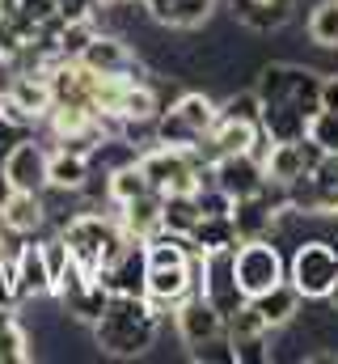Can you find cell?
<instances>
[{"label":"cell","instance_id":"1","mask_svg":"<svg viewBox=\"0 0 338 364\" xmlns=\"http://www.w3.org/2000/svg\"><path fill=\"white\" fill-rule=\"evenodd\" d=\"M161 326H165V314L148 296H110V305L93 322V343L102 356L136 360L148 348H157Z\"/></svg>","mask_w":338,"mask_h":364},{"label":"cell","instance_id":"2","mask_svg":"<svg viewBox=\"0 0 338 364\" xmlns=\"http://www.w3.org/2000/svg\"><path fill=\"white\" fill-rule=\"evenodd\" d=\"M60 237L68 242V255L81 263L89 275H97L102 267H110L119 259V250L131 242L119 225V216H106V212H93V208H81L72 212L64 225H60Z\"/></svg>","mask_w":338,"mask_h":364},{"label":"cell","instance_id":"3","mask_svg":"<svg viewBox=\"0 0 338 364\" xmlns=\"http://www.w3.org/2000/svg\"><path fill=\"white\" fill-rule=\"evenodd\" d=\"M220 119V102L199 90L178 93L165 102V110L157 114V144H178V149H195Z\"/></svg>","mask_w":338,"mask_h":364},{"label":"cell","instance_id":"4","mask_svg":"<svg viewBox=\"0 0 338 364\" xmlns=\"http://www.w3.org/2000/svg\"><path fill=\"white\" fill-rule=\"evenodd\" d=\"M254 90H258L262 102H292L305 114L322 110V73H313L305 64H292V60L262 64L258 77H254Z\"/></svg>","mask_w":338,"mask_h":364},{"label":"cell","instance_id":"5","mask_svg":"<svg viewBox=\"0 0 338 364\" xmlns=\"http://www.w3.org/2000/svg\"><path fill=\"white\" fill-rule=\"evenodd\" d=\"M288 279L300 288L305 301H326L338 284V246L330 237H305L296 242L288 259Z\"/></svg>","mask_w":338,"mask_h":364},{"label":"cell","instance_id":"6","mask_svg":"<svg viewBox=\"0 0 338 364\" xmlns=\"http://www.w3.org/2000/svg\"><path fill=\"white\" fill-rule=\"evenodd\" d=\"M140 170L153 191L178 195V191H195L199 174L207 170V161H199L195 149H178V144H148L140 149Z\"/></svg>","mask_w":338,"mask_h":364},{"label":"cell","instance_id":"7","mask_svg":"<svg viewBox=\"0 0 338 364\" xmlns=\"http://www.w3.org/2000/svg\"><path fill=\"white\" fill-rule=\"evenodd\" d=\"M233 267H237V284L246 296H258L266 288H275L279 279H288V259L275 246V237H250L237 242L233 250Z\"/></svg>","mask_w":338,"mask_h":364},{"label":"cell","instance_id":"8","mask_svg":"<svg viewBox=\"0 0 338 364\" xmlns=\"http://www.w3.org/2000/svg\"><path fill=\"white\" fill-rule=\"evenodd\" d=\"M77 64H84L93 77H148L144 60L131 51V43L123 34H110V30H97L89 38V47L77 55Z\"/></svg>","mask_w":338,"mask_h":364},{"label":"cell","instance_id":"9","mask_svg":"<svg viewBox=\"0 0 338 364\" xmlns=\"http://www.w3.org/2000/svg\"><path fill=\"white\" fill-rule=\"evenodd\" d=\"M199 292V259H182V263H148V288L144 296L161 309L173 314L186 296Z\"/></svg>","mask_w":338,"mask_h":364},{"label":"cell","instance_id":"10","mask_svg":"<svg viewBox=\"0 0 338 364\" xmlns=\"http://www.w3.org/2000/svg\"><path fill=\"white\" fill-rule=\"evenodd\" d=\"M233 250H237V246H233ZM233 250H216V255H203V259H199V292H203L224 318L250 301V296L241 292V284H237Z\"/></svg>","mask_w":338,"mask_h":364},{"label":"cell","instance_id":"11","mask_svg":"<svg viewBox=\"0 0 338 364\" xmlns=\"http://www.w3.org/2000/svg\"><path fill=\"white\" fill-rule=\"evenodd\" d=\"M173 331H178V339L186 343V352H190V348H199V343L224 335L229 326H224V314H220L203 292H195V296H186V301L173 309Z\"/></svg>","mask_w":338,"mask_h":364},{"label":"cell","instance_id":"12","mask_svg":"<svg viewBox=\"0 0 338 364\" xmlns=\"http://www.w3.org/2000/svg\"><path fill=\"white\" fill-rule=\"evenodd\" d=\"M47 157H51V149H43L34 140V132H30V136H21L9 149L0 170H4V178H9L13 191H47Z\"/></svg>","mask_w":338,"mask_h":364},{"label":"cell","instance_id":"13","mask_svg":"<svg viewBox=\"0 0 338 364\" xmlns=\"http://www.w3.org/2000/svg\"><path fill=\"white\" fill-rule=\"evenodd\" d=\"M97 279L110 288V296H144V288H148V250H144V242L131 237L119 250V259L97 272Z\"/></svg>","mask_w":338,"mask_h":364},{"label":"cell","instance_id":"14","mask_svg":"<svg viewBox=\"0 0 338 364\" xmlns=\"http://www.w3.org/2000/svg\"><path fill=\"white\" fill-rule=\"evenodd\" d=\"M13 275H17V301L30 305V301H43L55 292V279L47 267V255H43V242L38 237H26L17 259H13Z\"/></svg>","mask_w":338,"mask_h":364},{"label":"cell","instance_id":"15","mask_svg":"<svg viewBox=\"0 0 338 364\" xmlns=\"http://www.w3.org/2000/svg\"><path fill=\"white\" fill-rule=\"evenodd\" d=\"M212 178H216V186L224 195L246 199V195L266 186V161L258 153H229V157L212 161Z\"/></svg>","mask_w":338,"mask_h":364},{"label":"cell","instance_id":"16","mask_svg":"<svg viewBox=\"0 0 338 364\" xmlns=\"http://www.w3.org/2000/svg\"><path fill=\"white\" fill-rule=\"evenodd\" d=\"M317 161H322V149H317L309 136H300V140H279V144L266 149V178H275V182L288 186L292 178L309 174Z\"/></svg>","mask_w":338,"mask_h":364},{"label":"cell","instance_id":"17","mask_svg":"<svg viewBox=\"0 0 338 364\" xmlns=\"http://www.w3.org/2000/svg\"><path fill=\"white\" fill-rule=\"evenodd\" d=\"M47 203L43 191H13L0 208V229L17 233V237H43L47 233Z\"/></svg>","mask_w":338,"mask_h":364},{"label":"cell","instance_id":"18","mask_svg":"<svg viewBox=\"0 0 338 364\" xmlns=\"http://www.w3.org/2000/svg\"><path fill=\"white\" fill-rule=\"evenodd\" d=\"M161 208H165V195H161V191H144V195H136V199L119 203V212H114V216H119V225H123V233H127V237L148 242L153 233H161V229H165Z\"/></svg>","mask_w":338,"mask_h":364},{"label":"cell","instance_id":"19","mask_svg":"<svg viewBox=\"0 0 338 364\" xmlns=\"http://www.w3.org/2000/svg\"><path fill=\"white\" fill-rule=\"evenodd\" d=\"M229 13L237 26H246L254 34H271L292 21L296 0H229Z\"/></svg>","mask_w":338,"mask_h":364},{"label":"cell","instance_id":"20","mask_svg":"<svg viewBox=\"0 0 338 364\" xmlns=\"http://www.w3.org/2000/svg\"><path fill=\"white\" fill-rule=\"evenodd\" d=\"M250 305L262 314V322H266L271 331H288V326L300 318V305H305V296H300V288H296L292 279H279L275 288H266V292L250 296Z\"/></svg>","mask_w":338,"mask_h":364},{"label":"cell","instance_id":"21","mask_svg":"<svg viewBox=\"0 0 338 364\" xmlns=\"http://www.w3.org/2000/svg\"><path fill=\"white\" fill-rule=\"evenodd\" d=\"M220 9V0H148V17L165 30H199Z\"/></svg>","mask_w":338,"mask_h":364},{"label":"cell","instance_id":"22","mask_svg":"<svg viewBox=\"0 0 338 364\" xmlns=\"http://www.w3.org/2000/svg\"><path fill=\"white\" fill-rule=\"evenodd\" d=\"M4 102L17 106L30 123H43L47 110H51V81H47V73H17L9 93H4Z\"/></svg>","mask_w":338,"mask_h":364},{"label":"cell","instance_id":"23","mask_svg":"<svg viewBox=\"0 0 338 364\" xmlns=\"http://www.w3.org/2000/svg\"><path fill=\"white\" fill-rule=\"evenodd\" d=\"M309 119H313V114H305V110L292 106V102H262L258 127H262V136H266L271 144H279V140H300V136L309 132Z\"/></svg>","mask_w":338,"mask_h":364},{"label":"cell","instance_id":"24","mask_svg":"<svg viewBox=\"0 0 338 364\" xmlns=\"http://www.w3.org/2000/svg\"><path fill=\"white\" fill-rule=\"evenodd\" d=\"M89 170H93V161H89L84 153L55 144V149H51V157H47V186H60V191H81L84 178H89Z\"/></svg>","mask_w":338,"mask_h":364},{"label":"cell","instance_id":"25","mask_svg":"<svg viewBox=\"0 0 338 364\" xmlns=\"http://www.w3.org/2000/svg\"><path fill=\"white\" fill-rule=\"evenodd\" d=\"M241 237H237V225H233V216H203L199 225H195V233H190V246H195V255L203 259V255H216V250H233Z\"/></svg>","mask_w":338,"mask_h":364},{"label":"cell","instance_id":"26","mask_svg":"<svg viewBox=\"0 0 338 364\" xmlns=\"http://www.w3.org/2000/svg\"><path fill=\"white\" fill-rule=\"evenodd\" d=\"M313 178V199H317V216H338V153H322V161L309 170Z\"/></svg>","mask_w":338,"mask_h":364},{"label":"cell","instance_id":"27","mask_svg":"<svg viewBox=\"0 0 338 364\" xmlns=\"http://www.w3.org/2000/svg\"><path fill=\"white\" fill-rule=\"evenodd\" d=\"M161 220H165L169 233H178V237H190V233H195V225L203 220V212H199V199H195V191H178V195H165Z\"/></svg>","mask_w":338,"mask_h":364},{"label":"cell","instance_id":"28","mask_svg":"<svg viewBox=\"0 0 338 364\" xmlns=\"http://www.w3.org/2000/svg\"><path fill=\"white\" fill-rule=\"evenodd\" d=\"M144 191H153V186H148L144 170H140V157L106 174V195H110V203H114V208H119V203H127V199H136V195H144Z\"/></svg>","mask_w":338,"mask_h":364},{"label":"cell","instance_id":"29","mask_svg":"<svg viewBox=\"0 0 338 364\" xmlns=\"http://www.w3.org/2000/svg\"><path fill=\"white\" fill-rule=\"evenodd\" d=\"M309 43L322 51H338V0H317L309 13Z\"/></svg>","mask_w":338,"mask_h":364},{"label":"cell","instance_id":"30","mask_svg":"<svg viewBox=\"0 0 338 364\" xmlns=\"http://www.w3.org/2000/svg\"><path fill=\"white\" fill-rule=\"evenodd\" d=\"M34 356V343L21 326V318L13 314L9 322H0V364H26Z\"/></svg>","mask_w":338,"mask_h":364},{"label":"cell","instance_id":"31","mask_svg":"<svg viewBox=\"0 0 338 364\" xmlns=\"http://www.w3.org/2000/svg\"><path fill=\"white\" fill-rule=\"evenodd\" d=\"M322 153H338V110H313V119H309V132H305Z\"/></svg>","mask_w":338,"mask_h":364},{"label":"cell","instance_id":"32","mask_svg":"<svg viewBox=\"0 0 338 364\" xmlns=\"http://www.w3.org/2000/svg\"><path fill=\"white\" fill-rule=\"evenodd\" d=\"M220 119H241V123H258V119H262V97H258V90L229 93V97L220 102Z\"/></svg>","mask_w":338,"mask_h":364},{"label":"cell","instance_id":"33","mask_svg":"<svg viewBox=\"0 0 338 364\" xmlns=\"http://www.w3.org/2000/svg\"><path fill=\"white\" fill-rule=\"evenodd\" d=\"M237 364H266L271 360V335H250V339H233Z\"/></svg>","mask_w":338,"mask_h":364},{"label":"cell","instance_id":"34","mask_svg":"<svg viewBox=\"0 0 338 364\" xmlns=\"http://www.w3.org/2000/svg\"><path fill=\"white\" fill-rule=\"evenodd\" d=\"M0 305L4 309H21L17 301V275H13V255L0 250Z\"/></svg>","mask_w":338,"mask_h":364},{"label":"cell","instance_id":"35","mask_svg":"<svg viewBox=\"0 0 338 364\" xmlns=\"http://www.w3.org/2000/svg\"><path fill=\"white\" fill-rule=\"evenodd\" d=\"M21 136H30V127H21V123H13V119H9V114L0 110V161L9 157V149H13V144H17Z\"/></svg>","mask_w":338,"mask_h":364},{"label":"cell","instance_id":"36","mask_svg":"<svg viewBox=\"0 0 338 364\" xmlns=\"http://www.w3.org/2000/svg\"><path fill=\"white\" fill-rule=\"evenodd\" d=\"M51 4H55V13L68 17V21H77V17H93V9H97V0H51Z\"/></svg>","mask_w":338,"mask_h":364},{"label":"cell","instance_id":"37","mask_svg":"<svg viewBox=\"0 0 338 364\" xmlns=\"http://www.w3.org/2000/svg\"><path fill=\"white\" fill-rule=\"evenodd\" d=\"M322 106L338 110V73H322Z\"/></svg>","mask_w":338,"mask_h":364},{"label":"cell","instance_id":"38","mask_svg":"<svg viewBox=\"0 0 338 364\" xmlns=\"http://www.w3.org/2000/svg\"><path fill=\"white\" fill-rule=\"evenodd\" d=\"M13 195V186H9V178H4V170H0V208H4V199Z\"/></svg>","mask_w":338,"mask_h":364},{"label":"cell","instance_id":"39","mask_svg":"<svg viewBox=\"0 0 338 364\" xmlns=\"http://www.w3.org/2000/svg\"><path fill=\"white\" fill-rule=\"evenodd\" d=\"M144 4H148V0H144Z\"/></svg>","mask_w":338,"mask_h":364}]
</instances>
